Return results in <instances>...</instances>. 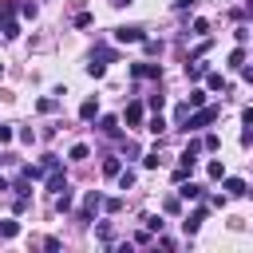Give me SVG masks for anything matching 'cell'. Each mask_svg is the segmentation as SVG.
<instances>
[{"label":"cell","mask_w":253,"mask_h":253,"mask_svg":"<svg viewBox=\"0 0 253 253\" xmlns=\"http://www.w3.org/2000/svg\"><path fill=\"white\" fill-rule=\"evenodd\" d=\"M206 174H210V178H221V174H225V166H221V162H217V158H213V162H210V166H206Z\"/></svg>","instance_id":"cell-29"},{"label":"cell","mask_w":253,"mask_h":253,"mask_svg":"<svg viewBox=\"0 0 253 253\" xmlns=\"http://www.w3.org/2000/svg\"><path fill=\"white\" fill-rule=\"evenodd\" d=\"M99 130L115 138V134H119V119H115V115H103V119H99Z\"/></svg>","instance_id":"cell-13"},{"label":"cell","mask_w":253,"mask_h":253,"mask_svg":"<svg viewBox=\"0 0 253 253\" xmlns=\"http://www.w3.org/2000/svg\"><path fill=\"white\" fill-rule=\"evenodd\" d=\"M20 12H24V20H36V12H40V8L28 0V4H20Z\"/></svg>","instance_id":"cell-30"},{"label":"cell","mask_w":253,"mask_h":253,"mask_svg":"<svg viewBox=\"0 0 253 253\" xmlns=\"http://www.w3.org/2000/svg\"><path fill=\"white\" fill-rule=\"evenodd\" d=\"M40 166H43V170H55V166H59V158H55V154H43V162H40Z\"/></svg>","instance_id":"cell-35"},{"label":"cell","mask_w":253,"mask_h":253,"mask_svg":"<svg viewBox=\"0 0 253 253\" xmlns=\"http://www.w3.org/2000/svg\"><path fill=\"white\" fill-rule=\"evenodd\" d=\"M103 210V194L99 190H87V198H83V210L75 213V221H95V213Z\"/></svg>","instance_id":"cell-2"},{"label":"cell","mask_w":253,"mask_h":253,"mask_svg":"<svg viewBox=\"0 0 253 253\" xmlns=\"http://www.w3.org/2000/svg\"><path fill=\"white\" fill-rule=\"evenodd\" d=\"M142 166H146V170H154V166H158V150H150V154H142Z\"/></svg>","instance_id":"cell-32"},{"label":"cell","mask_w":253,"mask_h":253,"mask_svg":"<svg viewBox=\"0 0 253 253\" xmlns=\"http://www.w3.org/2000/svg\"><path fill=\"white\" fill-rule=\"evenodd\" d=\"M229 67H245V51H241V47L229 51Z\"/></svg>","instance_id":"cell-25"},{"label":"cell","mask_w":253,"mask_h":253,"mask_svg":"<svg viewBox=\"0 0 253 253\" xmlns=\"http://www.w3.org/2000/svg\"><path fill=\"white\" fill-rule=\"evenodd\" d=\"M0 79H4V63H0Z\"/></svg>","instance_id":"cell-41"},{"label":"cell","mask_w":253,"mask_h":253,"mask_svg":"<svg viewBox=\"0 0 253 253\" xmlns=\"http://www.w3.org/2000/svg\"><path fill=\"white\" fill-rule=\"evenodd\" d=\"M202 75H206V63H202L198 55H194V59H186V79L194 83V79H202Z\"/></svg>","instance_id":"cell-8"},{"label":"cell","mask_w":253,"mask_h":253,"mask_svg":"<svg viewBox=\"0 0 253 253\" xmlns=\"http://www.w3.org/2000/svg\"><path fill=\"white\" fill-rule=\"evenodd\" d=\"M63 186H67V174H63L59 166H55V170H47V194H59Z\"/></svg>","instance_id":"cell-6"},{"label":"cell","mask_w":253,"mask_h":253,"mask_svg":"<svg viewBox=\"0 0 253 253\" xmlns=\"http://www.w3.org/2000/svg\"><path fill=\"white\" fill-rule=\"evenodd\" d=\"M79 119H83V123L99 119V99H83V103H79Z\"/></svg>","instance_id":"cell-7"},{"label":"cell","mask_w":253,"mask_h":253,"mask_svg":"<svg viewBox=\"0 0 253 253\" xmlns=\"http://www.w3.org/2000/svg\"><path fill=\"white\" fill-rule=\"evenodd\" d=\"M0 36H4V40H16V36H20V24H16L12 16H4V32H0Z\"/></svg>","instance_id":"cell-17"},{"label":"cell","mask_w":253,"mask_h":253,"mask_svg":"<svg viewBox=\"0 0 253 253\" xmlns=\"http://www.w3.org/2000/svg\"><path fill=\"white\" fill-rule=\"evenodd\" d=\"M115 178H119V190H130L134 186V170H119Z\"/></svg>","instance_id":"cell-23"},{"label":"cell","mask_w":253,"mask_h":253,"mask_svg":"<svg viewBox=\"0 0 253 253\" xmlns=\"http://www.w3.org/2000/svg\"><path fill=\"white\" fill-rule=\"evenodd\" d=\"M186 119H190V103H178V111H174V126H186Z\"/></svg>","instance_id":"cell-21"},{"label":"cell","mask_w":253,"mask_h":253,"mask_svg":"<svg viewBox=\"0 0 253 253\" xmlns=\"http://www.w3.org/2000/svg\"><path fill=\"white\" fill-rule=\"evenodd\" d=\"M194 4H198V0H174V8H178V12H186V8H194Z\"/></svg>","instance_id":"cell-37"},{"label":"cell","mask_w":253,"mask_h":253,"mask_svg":"<svg viewBox=\"0 0 253 253\" xmlns=\"http://www.w3.org/2000/svg\"><path fill=\"white\" fill-rule=\"evenodd\" d=\"M245 4H249V8H253V0H245Z\"/></svg>","instance_id":"cell-42"},{"label":"cell","mask_w":253,"mask_h":253,"mask_svg":"<svg viewBox=\"0 0 253 253\" xmlns=\"http://www.w3.org/2000/svg\"><path fill=\"white\" fill-rule=\"evenodd\" d=\"M217 115H221V107H217V103H213V107H198V115H190L182 130H198V126H210Z\"/></svg>","instance_id":"cell-1"},{"label":"cell","mask_w":253,"mask_h":253,"mask_svg":"<svg viewBox=\"0 0 253 253\" xmlns=\"http://www.w3.org/2000/svg\"><path fill=\"white\" fill-rule=\"evenodd\" d=\"M186 103H190V111H198V107H206V91H202V87H194Z\"/></svg>","instance_id":"cell-19"},{"label":"cell","mask_w":253,"mask_h":253,"mask_svg":"<svg viewBox=\"0 0 253 253\" xmlns=\"http://www.w3.org/2000/svg\"><path fill=\"white\" fill-rule=\"evenodd\" d=\"M55 107H59V103H55V99H40V103H36V111H43V115H51V111H55Z\"/></svg>","instance_id":"cell-28"},{"label":"cell","mask_w":253,"mask_h":253,"mask_svg":"<svg viewBox=\"0 0 253 253\" xmlns=\"http://www.w3.org/2000/svg\"><path fill=\"white\" fill-rule=\"evenodd\" d=\"M202 146H206V150H217V146H221V138H217V134H206V142H202Z\"/></svg>","instance_id":"cell-34"},{"label":"cell","mask_w":253,"mask_h":253,"mask_svg":"<svg viewBox=\"0 0 253 253\" xmlns=\"http://www.w3.org/2000/svg\"><path fill=\"white\" fill-rule=\"evenodd\" d=\"M134 0H111V8H130Z\"/></svg>","instance_id":"cell-39"},{"label":"cell","mask_w":253,"mask_h":253,"mask_svg":"<svg viewBox=\"0 0 253 253\" xmlns=\"http://www.w3.org/2000/svg\"><path fill=\"white\" fill-rule=\"evenodd\" d=\"M0 190H12V186H8V182H4V178H0Z\"/></svg>","instance_id":"cell-40"},{"label":"cell","mask_w":253,"mask_h":253,"mask_svg":"<svg viewBox=\"0 0 253 253\" xmlns=\"http://www.w3.org/2000/svg\"><path fill=\"white\" fill-rule=\"evenodd\" d=\"M142 115H146V111H142V103H138V99H134V103H126V111H123L126 126H142Z\"/></svg>","instance_id":"cell-5"},{"label":"cell","mask_w":253,"mask_h":253,"mask_svg":"<svg viewBox=\"0 0 253 253\" xmlns=\"http://www.w3.org/2000/svg\"><path fill=\"white\" fill-rule=\"evenodd\" d=\"M12 134H16V130H12V126H4V123H0V142H12Z\"/></svg>","instance_id":"cell-36"},{"label":"cell","mask_w":253,"mask_h":253,"mask_svg":"<svg viewBox=\"0 0 253 253\" xmlns=\"http://www.w3.org/2000/svg\"><path fill=\"white\" fill-rule=\"evenodd\" d=\"M4 162H16V154H8V150H0V166H4Z\"/></svg>","instance_id":"cell-38"},{"label":"cell","mask_w":253,"mask_h":253,"mask_svg":"<svg viewBox=\"0 0 253 253\" xmlns=\"http://www.w3.org/2000/svg\"><path fill=\"white\" fill-rule=\"evenodd\" d=\"M115 40L119 43H142V28H134V24L130 28H115Z\"/></svg>","instance_id":"cell-4"},{"label":"cell","mask_w":253,"mask_h":253,"mask_svg":"<svg viewBox=\"0 0 253 253\" xmlns=\"http://www.w3.org/2000/svg\"><path fill=\"white\" fill-rule=\"evenodd\" d=\"M87 154H91V150H87V142H75V146H71V158H75V162H83Z\"/></svg>","instance_id":"cell-26"},{"label":"cell","mask_w":253,"mask_h":253,"mask_svg":"<svg viewBox=\"0 0 253 253\" xmlns=\"http://www.w3.org/2000/svg\"><path fill=\"white\" fill-rule=\"evenodd\" d=\"M146 107H150V111H162V107H166V99H162V95H150V99H146Z\"/></svg>","instance_id":"cell-31"},{"label":"cell","mask_w":253,"mask_h":253,"mask_svg":"<svg viewBox=\"0 0 253 253\" xmlns=\"http://www.w3.org/2000/svg\"><path fill=\"white\" fill-rule=\"evenodd\" d=\"M130 75L134 79H162V67L158 63H130Z\"/></svg>","instance_id":"cell-3"},{"label":"cell","mask_w":253,"mask_h":253,"mask_svg":"<svg viewBox=\"0 0 253 253\" xmlns=\"http://www.w3.org/2000/svg\"><path fill=\"white\" fill-rule=\"evenodd\" d=\"M142 51H146V55H162V51H166V43H162V40H146V36H142Z\"/></svg>","instance_id":"cell-15"},{"label":"cell","mask_w":253,"mask_h":253,"mask_svg":"<svg viewBox=\"0 0 253 253\" xmlns=\"http://www.w3.org/2000/svg\"><path fill=\"white\" fill-rule=\"evenodd\" d=\"M142 221H146V229H150V233H158V229H162V221H158V217H154V213H146V217H142Z\"/></svg>","instance_id":"cell-33"},{"label":"cell","mask_w":253,"mask_h":253,"mask_svg":"<svg viewBox=\"0 0 253 253\" xmlns=\"http://www.w3.org/2000/svg\"><path fill=\"white\" fill-rule=\"evenodd\" d=\"M55 210H59V213H71V190H67V186L55 194Z\"/></svg>","instance_id":"cell-14"},{"label":"cell","mask_w":253,"mask_h":253,"mask_svg":"<svg viewBox=\"0 0 253 253\" xmlns=\"http://www.w3.org/2000/svg\"><path fill=\"white\" fill-rule=\"evenodd\" d=\"M16 233H20V221H8V217H4V221H0V237H16Z\"/></svg>","instance_id":"cell-24"},{"label":"cell","mask_w":253,"mask_h":253,"mask_svg":"<svg viewBox=\"0 0 253 253\" xmlns=\"http://www.w3.org/2000/svg\"><path fill=\"white\" fill-rule=\"evenodd\" d=\"M225 190H229L233 198H245V194H253V190H249V186H245L241 178H225Z\"/></svg>","instance_id":"cell-11"},{"label":"cell","mask_w":253,"mask_h":253,"mask_svg":"<svg viewBox=\"0 0 253 253\" xmlns=\"http://www.w3.org/2000/svg\"><path fill=\"white\" fill-rule=\"evenodd\" d=\"M119 170H123V162H119V158H103V174H107V178H115Z\"/></svg>","instance_id":"cell-22"},{"label":"cell","mask_w":253,"mask_h":253,"mask_svg":"<svg viewBox=\"0 0 253 253\" xmlns=\"http://www.w3.org/2000/svg\"><path fill=\"white\" fill-rule=\"evenodd\" d=\"M202 217H206V210H194V213L182 221V229H186V233H198V229H202Z\"/></svg>","instance_id":"cell-10"},{"label":"cell","mask_w":253,"mask_h":253,"mask_svg":"<svg viewBox=\"0 0 253 253\" xmlns=\"http://www.w3.org/2000/svg\"><path fill=\"white\" fill-rule=\"evenodd\" d=\"M206 87H210V91H225L229 83H225V79H221L217 71H210V75H206Z\"/></svg>","instance_id":"cell-18"},{"label":"cell","mask_w":253,"mask_h":253,"mask_svg":"<svg viewBox=\"0 0 253 253\" xmlns=\"http://www.w3.org/2000/svg\"><path fill=\"white\" fill-rule=\"evenodd\" d=\"M241 123H245V134H241V142L249 146V142H253V107H245V111H241Z\"/></svg>","instance_id":"cell-12"},{"label":"cell","mask_w":253,"mask_h":253,"mask_svg":"<svg viewBox=\"0 0 253 253\" xmlns=\"http://www.w3.org/2000/svg\"><path fill=\"white\" fill-rule=\"evenodd\" d=\"M162 210H166V213H182V198H166Z\"/></svg>","instance_id":"cell-27"},{"label":"cell","mask_w":253,"mask_h":253,"mask_svg":"<svg viewBox=\"0 0 253 253\" xmlns=\"http://www.w3.org/2000/svg\"><path fill=\"white\" fill-rule=\"evenodd\" d=\"M178 198L194 202V198H202V186H198V182H186V178H182V186H178Z\"/></svg>","instance_id":"cell-9"},{"label":"cell","mask_w":253,"mask_h":253,"mask_svg":"<svg viewBox=\"0 0 253 253\" xmlns=\"http://www.w3.org/2000/svg\"><path fill=\"white\" fill-rule=\"evenodd\" d=\"M87 75H91V79H103V75H107V63L91 55V63H87Z\"/></svg>","instance_id":"cell-16"},{"label":"cell","mask_w":253,"mask_h":253,"mask_svg":"<svg viewBox=\"0 0 253 253\" xmlns=\"http://www.w3.org/2000/svg\"><path fill=\"white\" fill-rule=\"evenodd\" d=\"M146 130H150V134H162V130H166V119H162V111H154V119L146 123Z\"/></svg>","instance_id":"cell-20"}]
</instances>
